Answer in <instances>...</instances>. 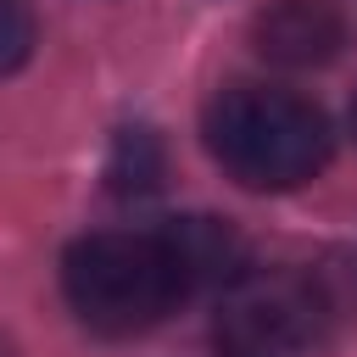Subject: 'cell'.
<instances>
[{
	"mask_svg": "<svg viewBox=\"0 0 357 357\" xmlns=\"http://www.w3.org/2000/svg\"><path fill=\"white\" fill-rule=\"evenodd\" d=\"M212 162L245 190H301L324 173L335 134L324 106L279 84H229L201 117Z\"/></svg>",
	"mask_w": 357,
	"mask_h": 357,
	"instance_id": "6da1fadb",
	"label": "cell"
},
{
	"mask_svg": "<svg viewBox=\"0 0 357 357\" xmlns=\"http://www.w3.org/2000/svg\"><path fill=\"white\" fill-rule=\"evenodd\" d=\"M61 290H67V307L78 312V324L95 335H112V340L145 335L190 296L162 229L156 234L100 229V234L73 240L61 257Z\"/></svg>",
	"mask_w": 357,
	"mask_h": 357,
	"instance_id": "7a4b0ae2",
	"label": "cell"
},
{
	"mask_svg": "<svg viewBox=\"0 0 357 357\" xmlns=\"http://www.w3.org/2000/svg\"><path fill=\"white\" fill-rule=\"evenodd\" d=\"M218 357H329V301L307 273L245 268L212 318Z\"/></svg>",
	"mask_w": 357,
	"mask_h": 357,
	"instance_id": "3957f363",
	"label": "cell"
},
{
	"mask_svg": "<svg viewBox=\"0 0 357 357\" xmlns=\"http://www.w3.org/2000/svg\"><path fill=\"white\" fill-rule=\"evenodd\" d=\"M251 45L273 67H324L346 45V17L335 0H268L251 22Z\"/></svg>",
	"mask_w": 357,
	"mask_h": 357,
	"instance_id": "277c9868",
	"label": "cell"
},
{
	"mask_svg": "<svg viewBox=\"0 0 357 357\" xmlns=\"http://www.w3.org/2000/svg\"><path fill=\"white\" fill-rule=\"evenodd\" d=\"M162 240L178 262V279L184 290H229L251 262H245V240L234 223L223 218H206V212H190V218H167L162 223Z\"/></svg>",
	"mask_w": 357,
	"mask_h": 357,
	"instance_id": "5b68a950",
	"label": "cell"
},
{
	"mask_svg": "<svg viewBox=\"0 0 357 357\" xmlns=\"http://www.w3.org/2000/svg\"><path fill=\"white\" fill-rule=\"evenodd\" d=\"M162 173H167L162 134L145 128V123H123L112 134V151H106V190L123 195V201H134V195L162 190Z\"/></svg>",
	"mask_w": 357,
	"mask_h": 357,
	"instance_id": "8992f818",
	"label": "cell"
},
{
	"mask_svg": "<svg viewBox=\"0 0 357 357\" xmlns=\"http://www.w3.org/2000/svg\"><path fill=\"white\" fill-rule=\"evenodd\" d=\"M33 56V11L28 0H0V78Z\"/></svg>",
	"mask_w": 357,
	"mask_h": 357,
	"instance_id": "52a82bcc",
	"label": "cell"
},
{
	"mask_svg": "<svg viewBox=\"0 0 357 357\" xmlns=\"http://www.w3.org/2000/svg\"><path fill=\"white\" fill-rule=\"evenodd\" d=\"M346 123H351V134H357V95H351V112H346Z\"/></svg>",
	"mask_w": 357,
	"mask_h": 357,
	"instance_id": "ba28073f",
	"label": "cell"
},
{
	"mask_svg": "<svg viewBox=\"0 0 357 357\" xmlns=\"http://www.w3.org/2000/svg\"><path fill=\"white\" fill-rule=\"evenodd\" d=\"M0 357H6V351H0Z\"/></svg>",
	"mask_w": 357,
	"mask_h": 357,
	"instance_id": "9c48e42d",
	"label": "cell"
}]
</instances>
